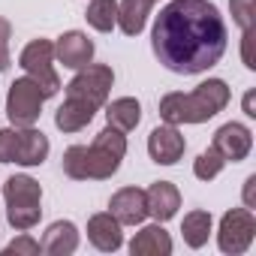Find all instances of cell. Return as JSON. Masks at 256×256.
<instances>
[{"instance_id":"obj_1","label":"cell","mask_w":256,"mask_h":256,"mask_svg":"<svg viewBox=\"0 0 256 256\" xmlns=\"http://www.w3.org/2000/svg\"><path fill=\"white\" fill-rule=\"evenodd\" d=\"M226 22L211 0H172L151 30L157 60L178 76L208 72L226 54Z\"/></svg>"},{"instance_id":"obj_2","label":"cell","mask_w":256,"mask_h":256,"mask_svg":"<svg viewBox=\"0 0 256 256\" xmlns=\"http://www.w3.org/2000/svg\"><path fill=\"white\" fill-rule=\"evenodd\" d=\"M229 96L232 94H229V84L223 78H208L190 94H181V90L166 94L160 100V118L172 126H178V124H205L229 106Z\"/></svg>"},{"instance_id":"obj_3","label":"cell","mask_w":256,"mask_h":256,"mask_svg":"<svg viewBox=\"0 0 256 256\" xmlns=\"http://www.w3.org/2000/svg\"><path fill=\"white\" fill-rule=\"evenodd\" d=\"M6 220L16 232H28L42 217V187L30 175H12L4 184Z\"/></svg>"},{"instance_id":"obj_4","label":"cell","mask_w":256,"mask_h":256,"mask_svg":"<svg viewBox=\"0 0 256 256\" xmlns=\"http://www.w3.org/2000/svg\"><path fill=\"white\" fill-rule=\"evenodd\" d=\"M18 66L24 70L28 78H34L40 84L46 100L60 90V78H58V70H54V42L52 40H30L18 54Z\"/></svg>"},{"instance_id":"obj_5","label":"cell","mask_w":256,"mask_h":256,"mask_svg":"<svg viewBox=\"0 0 256 256\" xmlns=\"http://www.w3.org/2000/svg\"><path fill=\"white\" fill-rule=\"evenodd\" d=\"M112 84H114L112 66H106V64H88V66L76 70V76L70 78L66 96L70 100H82V102H88L90 108L100 112L106 106V100H108Z\"/></svg>"},{"instance_id":"obj_6","label":"cell","mask_w":256,"mask_h":256,"mask_svg":"<svg viewBox=\"0 0 256 256\" xmlns=\"http://www.w3.org/2000/svg\"><path fill=\"white\" fill-rule=\"evenodd\" d=\"M88 154H90V181H106L120 169V160L126 157V136L114 126H106L90 142Z\"/></svg>"},{"instance_id":"obj_7","label":"cell","mask_w":256,"mask_h":256,"mask_svg":"<svg viewBox=\"0 0 256 256\" xmlns=\"http://www.w3.org/2000/svg\"><path fill=\"white\" fill-rule=\"evenodd\" d=\"M42 102H46V94L40 90V84L34 78H28V76L16 78L6 94V114H10L12 126H34L42 114Z\"/></svg>"},{"instance_id":"obj_8","label":"cell","mask_w":256,"mask_h":256,"mask_svg":"<svg viewBox=\"0 0 256 256\" xmlns=\"http://www.w3.org/2000/svg\"><path fill=\"white\" fill-rule=\"evenodd\" d=\"M256 238V217L250 208H232L220 217V229H217V247L229 256L244 253Z\"/></svg>"},{"instance_id":"obj_9","label":"cell","mask_w":256,"mask_h":256,"mask_svg":"<svg viewBox=\"0 0 256 256\" xmlns=\"http://www.w3.org/2000/svg\"><path fill=\"white\" fill-rule=\"evenodd\" d=\"M108 214L120 226H139L148 220V196L139 187H120L108 199Z\"/></svg>"},{"instance_id":"obj_10","label":"cell","mask_w":256,"mask_h":256,"mask_svg":"<svg viewBox=\"0 0 256 256\" xmlns=\"http://www.w3.org/2000/svg\"><path fill=\"white\" fill-rule=\"evenodd\" d=\"M187 151V142L184 136L178 133V126L172 124H163V126H154L151 136H148V154L157 166H175Z\"/></svg>"},{"instance_id":"obj_11","label":"cell","mask_w":256,"mask_h":256,"mask_svg":"<svg viewBox=\"0 0 256 256\" xmlns=\"http://www.w3.org/2000/svg\"><path fill=\"white\" fill-rule=\"evenodd\" d=\"M214 148L223 154L226 163H241L247 160L250 148H253V133H250V126L238 124V120H229L223 124L220 130L214 133Z\"/></svg>"},{"instance_id":"obj_12","label":"cell","mask_w":256,"mask_h":256,"mask_svg":"<svg viewBox=\"0 0 256 256\" xmlns=\"http://www.w3.org/2000/svg\"><path fill=\"white\" fill-rule=\"evenodd\" d=\"M54 58L66 70H82V66H88L94 60V42L82 30H66L54 42Z\"/></svg>"},{"instance_id":"obj_13","label":"cell","mask_w":256,"mask_h":256,"mask_svg":"<svg viewBox=\"0 0 256 256\" xmlns=\"http://www.w3.org/2000/svg\"><path fill=\"white\" fill-rule=\"evenodd\" d=\"M52 145L36 126H16V160L18 166H42Z\"/></svg>"},{"instance_id":"obj_14","label":"cell","mask_w":256,"mask_h":256,"mask_svg":"<svg viewBox=\"0 0 256 256\" xmlns=\"http://www.w3.org/2000/svg\"><path fill=\"white\" fill-rule=\"evenodd\" d=\"M145 196H148V217H154L157 223L172 220L181 208V193L172 181H154L145 190Z\"/></svg>"},{"instance_id":"obj_15","label":"cell","mask_w":256,"mask_h":256,"mask_svg":"<svg viewBox=\"0 0 256 256\" xmlns=\"http://www.w3.org/2000/svg\"><path fill=\"white\" fill-rule=\"evenodd\" d=\"M124 226L108 214V211H102V214H94L90 220H88V241L96 247V250H102V253H114V250H120V244H124V232H120Z\"/></svg>"},{"instance_id":"obj_16","label":"cell","mask_w":256,"mask_h":256,"mask_svg":"<svg viewBox=\"0 0 256 256\" xmlns=\"http://www.w3.org/2000/svg\"><path fill=\"white\" fill-rule=\"evenodd\" d=\"M40 247H42V253H48V256H70V253H76V250H78V229H76V223H70V220L52 223V226L46 229Z\"/></svg>"},{"instance_id":"obj_17","label":"cell","mask_w":256,"mask_h":256,"mask_svg":"<svg viewBox=\"0 0 256 256\" xmlns=\"http://www.w3.org/2000/svg\"><path fill=\"white\" fill-rule=\"evenodd\" d=\"M130 253L133 256H169L172 253V238L163 229V223L142 226L136 232V238L130 241Z\"/></svg>"},{"instance_id":"obj_18","label":"cell","mask_w":256,"mask_h":256,"mask_svg":"<svg viewBox=\"0 0 256 256\" xmlns=\"http://www.w3.org/2000/svg\"><path fill=\"white\" fill-rule=\"evenodd\" d=\"M154 0H120L118 4V28L124 30V36H139L148 24Z\"/></svg>"},{"instance_id":"obj_19","label":"cell","mask_w":256,"mask_h":256,"mask_svg":"<svg viewBox=\"0 0 256 256\" xmlns=\"http://www.w3.org/2000/svg\"><path fill=\"white\" fill-rule=\"evenodd\" d=\"M94 114H96V108H90L88 102H82V100H64V106L54 112V126L60 133H78V130H84V126L94 120Z\"/></svg>"},{"instance_id":"obj_20","label":"cell","mask_w":256,"mask_h":256,"mask_svg":"<svg viewBox=\"0 0 256 256\" xmlns=\"http://www.w3.org/2000/svg\"><path fill=\"white\" fill-rule=\"evenodd\" d=\"M106 120H108V126H114V130H120V133L136 130L139 120H142L139 100L136 96H118V100H112L108 108H106Z\"/></svg>"},{"instance_id":"obj_21","label":"cell","mask_w":256,"mask_h":256,"mask_svg":"<svg viewBox=\"0 0 256 256\" xmlns=\"http://www.w3.org/2000/svg\"><path fill=\"white\" fill-rule=\"evenodd\" d=\"M211 229H214V220H211V214L202 211V208H199V211H190V214L184 217V223H181V235H184L187 247H193V250H199V247L208 244Z\"/></svg>"},{"instance_id":"obj_22","label":"cell","mask_w":256,"mask_h":256,"mask_svg":"<svg viewBox=\"0 0 256 256\" xmlns=\"http://www.w3.org/2000/svg\"><path fill=\"white\" fill-rule=\"evenodd\" d=\"M84 18H88V24H90L94 30H100V34L114 30V24H118V0H90Z\"/></svg>"},{"instance_id":"obj_23","label":"cell","mask_w":256,"mask_h":256,"mask_svg":"<svg viewBox=\"0 0 256 256\" xmlns=\"http://www.w3.org/2000/svg\"><path fill=\"white\" fill-rule=\"evenodd\" d=\"M64 172L72 181H90V154H88V145H70L64 151Z\"/></svg>"},{"instance_id":"obj_24","label":"cell","mask_w":256,"mask_h":256,"mask_svg":"<svg viewBox=\"0 0 256 256\" xmlns=\"http://www.w3.org/2000/svg\"><path fill=\"white\" fill-rule=\"evenodd\" d=\"M223 166H226V160H223V154L211 145L208 151H202L196 160H193V175L199 178V181H214L220 172H223Z\"/></svg>"},{"instance_id":"obj_25","label":"cell","mask_w":256,"mask_h":256,"mask_svg":"<svg viewBox=\"0 0 256 256\" xmlns=\"http://www.w3.org/2000/svg\"><path fill=\"white\" fill-rule=\"evenodd\" d=\"M229 10H232V22L247 30V28H256V10H253V0H229Z\"/></svg>"},{"instance_id":"obj_26","label":"cell","mask_w":256,"mask_h":256,"mask_svg":"<svg viewBox=\"0 0 256 256\" xmlns=\"http://www.w3.org/2000/svg\"><path fill=\"white\" fill-rule=\"evenodd\" d=\"M36 253H42V247H40V241H34L28 232H22L18 238H12V241L4 247V256H36Z\"/></svg>"},{"instance_id":"obj_27","label":"cell","mask_w":256,"mask_h":256,"mask_svg":"<svg viewBox=\"0 0 256 256\" xmlns=\"http://www.w3.org/2000/svg\"><path fill=\"white\" fill-rule=\"evenodd\" d=\"M16 160V126H4L0 130V163Z\"/></svg>"},{"instance_id":"obj_28","label":"cell","mask_w":256,"mask_h":256,"mask_svg":"<svg viewBox=\"0 0 256 256\" xmlns=\"http://www.w3.org/2000/svg\"><path fill=\"white\" fill-rule=\"evenodd\" d=\"M10 36H12V28L6 18H0V72L10 70L12 58H10Z\"/></svg>"},{"instance_id":"obj_29","label":"cell","mask_w":256,"mask_h":256,"mask_svg":"<svg viewBox=\"0 0 256 256\" xmlns=\"http://www.w3.org/2000/svg\"><path fill=\"white\" fill-rule=\"evenodd\" d=\"M253 34H256V28H247L244 36H241V60H244L247 70H256V60H253Z\"/></svg>"},{"instance_id":"obj_30","label":"cell","mask_w":256,"mask_h":256,"mask_svg":"<svg viewBox=\"0 0 256 256\" xmlns=\"http://www.w3.org/2000/svg\"><path fill=\"white\" fill-rule=\"evenodd\" d=\"M253 196H256V175H250V178L244 181V208H256Z\"/></svg>"},{"instance_id":"obj_31","label":"cell","mask_w":256,"mask_h":256,"mask_svg":"<svg viewBox=\"0 0 256 256\" xmlns=\"http://www.w3.org/2000/svg\"><path fill=\"white\" fill-rule=\"evenodd\" d=\"M244 114L247 118H256V90H247L244 94Z\"/></svg>"}]
</instances>
